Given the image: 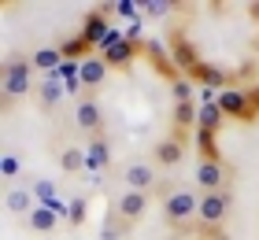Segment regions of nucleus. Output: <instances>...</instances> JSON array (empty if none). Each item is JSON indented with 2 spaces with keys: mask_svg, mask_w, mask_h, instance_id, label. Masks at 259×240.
Wrapping results in <instances>:
<instances>
[{
  "mask_svg": "<svg viewBox=\"0 0 259 240\" xmlns=\"http://www.w3.org/2000/svg\"><path fill=\"white\" fill-rule=\"evenodd\" d=\"M230 192H200V214H196V225H200V236L204 240H226L222 233V222L230 214Z\"/></svg>",
  "mask_w": 259,
  "mask_h": 240,
  "instance_id": "nucleus-1",
  "label": "nucleus"
},
{
  "mask_svg": "<svg viewBox=\"0 0 259 240\" xmlns=\"http://www.w3.org/2000/svg\"><path fill=\"white\" fill-rule=\"evenodd\" d=\"M196 214H200V196H196V192H189V188H170L167 196H163V218H167L170 229L185 233L196 222Z\"/></svg>",
  "mask_w": 259,
  "mask_h": 240,
  "instance_id": "nucleus-2",
  "label": "nucleus"
},
{
  "mask_svg": "<svg viewBox=\"0 0 259 240\" xmlns=\"http://www.w3.org/2000/svg\"><path fill=\"white\" fill-rule=\"evenodd\" d=\"M33 89V63L30 59H8L4 63V104Z\"/></svg>",
  "mask_w": 259,
  "mask_h": 240,
  "instance_id": "nucleus-3",
  "label": "nucleus"
},
{
  "mask_svg": "<svg viewBox=\"0 0 259 240\" xmlns=\"http://www.w3.org/2000/svg\"><path fill=\"white\" fill-rule=\"evenodd\" d=\"M100 59L108 67H115V70H130L134 67V59H137V44H134V37H122L119 30L108 37V44L100 48Z\"/></svg>",
  "mask_w": 259,
  "mask_h": 240,
  "instance_id": "nucleus-4",
  "label": "nucleus"
},
{
  "mask_svg": "<svg viewBox=\"0 0 259 240\" xmlns=\"http://www.w3.org/2000/svg\"><path fill=\"white\" fill-rule=\"evenodd\" d=\"M219 111L226 115V118H255L259 111H255V104H252V92H244V89H222L219 92Z\"/></svg>",
  "mask_w": 259,
  "mask_h": 240,
  "instance_id": "nucleus-5",
  "label": "nucleus"
},
{
  "mask_svg": "<svg viewBox=\"0 0 259 240\" xmlns=\"http://www.w3.org/2000/svg\"><path fill=\"white\" fill-rule=\"evenodd\" d=\"M167 44H170V63H174V67H182V74L189 78L193 70L200 67V59H196V48L189 44V37H185L182 30H174Z\"/></svg>",
  "mask_w": 259,
  "mask_h": 240,
  "instance_id": "nucleus-6",
  "label": "nucleus"
},
{
  "mask_svg": "<svg viewBox=\"0 0 259 240\" xmlns=\"http://www.w3.org/2000/svg\"><path fill=\"white\" fill-rule=\"evenodd\" d=\"M226 181H230V170L222 163H215V159H200L196 163V185L204 192H222Z\"/></svg>",
  "mask_w": 259,
  "mask_h": 240,
  "instance_id": "nucleus-7",
  "label": "nucleus"
},
{
  "mask_svg": "<svg viewBox=\"0 0 259 240\" xmlns=\"http://www.w3.org/2000/svg\"><path fill=\"white\" fill-rule=\"evenodd\" d=\"M122 185L134 188V192H152V188L159 185V181H156V163H126Z\"/></svg>",
  "mask_w": 259,
  "mask_h": 240,
  "instance_id": "nucleus-8",
  "label": "nucleus"
},
{
  "mask_svg": "<svg viewBox=\"0 0 259 240\" xmlns=\"http://www.w3.org/2000/svg\"><path fill=\"white\" fill-rule=\"evenodd\" d=\"M182 155H185V144L170 133V137H163L156 148H152V163H156L159 170H170V166H178V163H182Z\"/></svg>",
  "mask_w": 259,
  "mask_h": 240,
  "instance_id": "nucleus-9",
  "label": "nucleus"
},
{
  "mask_svg": "<svg viewBox=\"0 0 259 240\" xmlns=\"http://www.w3.org/2000/svg\"><path fill=\"white\" fill-rule=\"evenodd\" d=\"M4 207H8V214H30L41 207L37 203V196H33V188H26V185H15V188H8L4 192Z\"/></svg>",
  "mask_w": 259,
  "mask_h": 240,
  "instance_id": "nucleus-10",
  "label": "nucleus"
},
{
  "mask_svg": "<svg viewBox=\"0 0 259 240\" xmlns=\"http://www.w3.org/2000/svg\"><path fill=\"white\" fill-rule=\"evenodd\" d=\"M145 211H148V192L126 188L122 196H119V218H122V229H126V225H134Z\"/></svg>",
  "mask_w": 259,
  "mask_h": 240,
  "instance_id": "nucleus-11",
  "label": "nucleus"
},
{
  "mask_svg": "<svg viewBox=\"0 0 259 240\" xmlns=\"http://www.w3.org/2000/svg\"><path fill=\"white\" fill-rule=\"evenodd\" d=\"M74 118H78V126L85 129L89 137H93V133H104V115H100V107H97L93 96H81V100H78Z\"/></svg>",
  "mask_w": 259,
  "mask_h": 240,
  "instance_id": "nucleus-12",
  "label": "nucleus"
},
{
  "mask_svg": "<svg viewBox=\"0 0 259 240\" xmlns=\"http://www.w3.org/2000/svg\"><path fill=\"white\" fill-rule=\"evenodd\" d=\"M111 26H108V15L104 11H89L85 15V26H81V37H85L89 44H97V48H104L108 44V37H111Z\"/></svg>",
  "mask_w": 259,
  "mask_h": 240,
  "instance_id": "nucleus-13",
  "label": "nucleus"
},
{
  "mask_svg": "<svg viewBox=\"0 0 259 240\" xmlns=\"http://www.w3.org/2000/svg\"><path fill=\"white\" fill-rule=\"evenodd\" d=\"M108 63L104 59H81V70H78V85L85 89V92H93V89H100L104 85V78H108Z\"/></svg>",
  "mask_w": 259,
  "mask_h": 240,
  "instance_id": "nucleus-14",
  "label": "nucleus"
},
{
  "mask_svg": "<svg viewBox=\"0 0 259 240\" xmlns=\"http://www.w3.org/2000/svg\"><path fill=\"white\" fill-rule=\"evenodd\" d=\"M85 159H89V170H104V166H108L111 144H108V137H104V133H93V137L85 140Z\"/></svg>",
  "mask_w": 259,
  "mask_h": 240,
  "instance_id": "nucleus-15",
  "label": "nucleus"
},
{
  "mask_svg": "<svg viewBox=\"0 0 259 240\" xmlns=\"http://www.w3.org/2000/svg\"><path fill=\"white\" fill-rule=\"evenodd\" d=\"M67 92V85L60 81V70H56V74H45L41 78V85H37V100H41V107L45 111H52L56 104H60V96Z\"/></svg>",
  "mask_w": 259,
  "mask_h": 240,
  "instance_id": "nucleus-16",
  "label": "nucleus"
},
{
  "mask_svg": "<svg viewBox=\"0 0 259 240\" xmlns=\"http://www.w3.org/2000/svg\"><path fill=\"white\" fill-rule=\"evenodd\" d=\"M193 126H200V104H174V137H185Z\"/></svg>",
  "mask_w": 259,
  "mask_h": 240,
  "instance_id": "nucleus-17",
  "label": "nucleus"
},
{
  "mask_svg": "<svg viewBox=\"0 0 259 240\" xmlns=\"http://www.w3.org/2000/svg\"><path fill=\"white\" fill-rule=\"evenodd\" d=\"M60 170L67 177H74L81 170H89V159H85V148H78V144H67L63 155H60Z\"/></svg>",
  "mask_w": 259,
  "mask_h": 240,
  "instance_id": "nucleus-18",
  "label": "nucleus"
},
{
  "mask_svg": "<svg viewBox=\"0 0 259 240\" xmlns=\"http://www.w3.org/2000/svg\"><path fill=\"white\" fill-rule=\"evenodd\" d=\"M30 63H33V70H41V74H56L67 59H63L60 48H37V52L30 56Z\"/></svg>",
  "mask_w": 259,
  "mask_h": 240,
  "instance_id": "nucleus-19",
  "label": "nucleus"
},
{
  "mask_svg": "<svg viewBox=\"0 0 259 240\" xmlns=\"http://www.w3.org/2000/svg\"><path fill=\"white\" fill-rule=\"evenodd\" d=\"M26 222H30V229H33V233H52L56 225H60V214L49 211V207H37Z\"/></svg>",
  "mask_w": 259,
  "mask_h": 240,
  "instance_id": "nucleus-20",
  "label": "nucleus"
},
{
  "mask_svg": "<svg viewBox=\"0 0 259 240\" xmlns=\"http://www.w3.org/2000/svg\"><path fill=\"white\" fill-rule=\"evenodd\" d=\"M219 133H211V129H196V144H200V159H215L222 163V152H219Z\"/></svg>",
  "mask_w": 259,
  "mask_h": 240,
  "instance_id": "nucleus-21",
  "label": "nucleus"
},
{
  "mask_svg": "<svg viewBox=\"0 0 259 240\" xmlns=\"http://www.w3.org/2000/svg\"><path fill=\"white\" fill-rule=\"evenodd\" d=\"M222 118H226V115L219 111V104H200V126L196 129H211V133H219Z\"/></svg>",
  "mask_w": 259,
  "mask_h": 240,
  "instance_id": "nucleus-22",
  "label": "nucleus"
},
{
  "mask_svg": "<svg viewBox=\"0 0 259 240\" xmlns=\"http://www.w3.org/2000/svg\"><path fill=\"white\" fill-rule=\"evenodd\" d=\"M170 96H174V104H193V81L185 74H178L170 81Z\"/></svg>",
  "mask_w": 259,
  "mask_h": 240,
  "instance_id": "nucleus-23",
  "label": "nucleus"
},
{
  "mask_svg": "<svg viewBox=\"0 0 259 240\" xmlns=\"http://www.w3.org/2000/svg\"><path fill=\"white\" fill-rule=\"evenodd\" d=\"M67 222H70V225H81V222H85V196H74V200H70Z\"/></svg>",
  "mask_w": 259,
  "mask_h": 240,
  "instance_id": "nucleus-24",
  "label": "nucleus"
},
{
  "mask_svg": "<svg viewBox=\"0 0 259 240\" xmlns=\"http://www.w3.org/2000/svg\"><path fill=\"white\" fill-rule=\"evenodd\" d=\"M89 48H93V44H89L85 37H74V41H67V44L60 48V52H63V59H70V56H81V52H89Z\"/></svg>",
  "mask_w": 259,
  "mask_h": 240,
  "instance_id": "nucleus-25",
  "label": "nucleus"
},
{
  "mask_svg": "<svg viewBox=\"0 0 259 240\" xmlns=\"http://www.w3.org/2000/svg\"><path fill=\"white\" fill-rule=\"evenodd\" d=\"M145 8V15H152V19H163L167 11L174 8V4H167V0H148V4H141Z\"/></svg>",
  "mask_w": 259,
  "mask_h": 240,
  "instance_id": "nucleus-26",
  "label": "nucleus"
},
{
  "mask_svg": "<svg viewBox=\"0 0 259 240\" xmlns=\"http://www.w3.org/2000/svg\"><path fill=\"white\" fill-rule=\"evenodd\" d=\"M0 170H4V177L11 181V177L19 174V159H15V155H4V159H0Z\"/></svg>",
  "mask_w": 259,
  "mask_h": 240,
  "instance_id": "nucleus-27",
  "label": "nucleus"
},
{
  "mask_svg": "<svg viewBox=\"0 0 259 240\" xmlns=\"http://www.w3.org/2000/svg\"><path fill=\"white\" fill-rule=\"evenodd\" d=\"M115 8H119V15H137V4H134V0H119Z\"/></svg>",
  "mask_w": 259,
  "mask_h": 240,
  "instance_id": "nucleus-28",
  "label": "nucleus"
},
{
  "mask_svg": "<svg viewBox=\"0 0 259 240\" xmlns=\"http://www.w3.org/2000/svg\"><path fill=\"white\" fill-rule=\"evenodd\" d=\"M252 19H255V22H259V4H252Z\"/></svg>",
  "mask_w": 259,
  "mask_h": 240,
  "instance_id": "nucleus-29",
  "label": "nucleus"
},
{
  "mask_svg": "<svg viewBox=\"0 0 259 240\" xmlns=\"http://www.w3.org/2000/svg\"><path fill=\"white\" fill-rule=\"evenodd\" d=\"M255 52H259V37H255Z\"/></svg>",
  "mask_w": 259,
  "mask_h": 240,
  "instance_id": "nucleus-30",
  "label": "nucleus"
}]
</instances>
